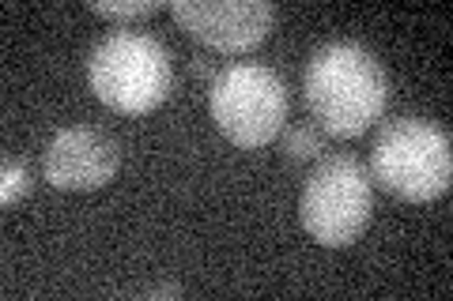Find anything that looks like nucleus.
I'll use <instances>...</instances> for the list:
<instances>
[{
  "instance_id": "obj_8",
  "label": "nucleus",
  "mask_w": 453,
  "mask_h": 301,
  "mask_svg": "<svg viewBox=\"0 0 453 301\" xmlns=\"http://www.w3.org/2000/svg\"><path fill=\"white\" fill-rule=\"evenodd\" d=\"M283 154H288L291 162H318L325 154V136L314 124H291L288 132H283Z\"/></svg>"
},
{
  "instance_id": "obj_2",
  "label": "nucleus",
  "mask_w": 453,
  "mask_h": 301,
  "mask_svg": "<svg viewBox=\"0 0 453 301\" xmlns=\"http://www.w3.org/2000/svg\"><path fill=\"white\" fill-rule=\"evenodd\" d=\"M88 83L106 109L140 117L170 98L174 64H170L166 46L151 34L113 31L88 56Z\"/></svg>"
},
{
  "instance_id": "obj_11",
  "label": "nucleus",
  "mask_w": 453,
  "mask_h": 301,
  "mask_svg": "<svg viewBox=\"0 0 453 301\" xmlns=\"http://www.w3.org/2000/svg\"><path fill=\"white\" fill-rule=\"evenodd\" d=\"M189 71H193V76H208V79H216V68H211V61H208L204 53H196V56H193V61H189Z\"/></svg>"
},
{
  "instance_id": "obj_7",
  "label": "nucleus",
  "mask_w": 453,
  "mask_h": 301,
  "mask_svg": "<svg viewBox=\"0 0 453 301\" xmlns=\"http://www.w3.org/2000/svg\"><path fill=\"white\" fill-rule=\"evenodd\" d=\"M121 162V151L106 132L88 124L76 128H61L46 154H42V169H46V181L61 192H91L103 189L106 181H113Z\"/></svg>"
},
{
  "instance_id": "obj_10",
  "label": "nucleus",
  "mask_w": 453,
  "mask_h": 301,
  "mask_svg": "<svg viewBox=\"0 0 453 301\" xmlns=\"http://www.w3.org/2000/svg\"><path fill=\"white\" fill-rule=\"evenodd\" d=\"M27 192H31V169H27V162H4V174H0V199H4V207L19 204Z\"/></svg>"
},
{
  "instance_id": "obj_9",
  "label": "nucleus",
  "mask_w": 453,
  "mask_h": 301,
  "mask_svg": "<svg viewBox=\"0 0 453 301\" xmlns=\"http://www.w3.org/2000/svg\"><path fill=\"white\" fill-rule=\"evenodd\" d=\"M163 4L159 0H129V4H113V0H91V11L95 16H106V19H144L155 16Z\"/></svg>"
},
{
  "instance_id": "obj_4",
  "label": "nucleus",
  "mask_w": 453,
  "mask_h": 301,
  "mask_svg": "<svg viewBox=\"0 0 453 301\" xmlns=\"http://www.w3.org/2000/svg\"><path fill=\"white\" fill-rule=\"evenodd\" d=\"M374 211V181L371 169L351 154H333L314 166L303 184L299 219L306 234L325 249L356 245Z\"/></svg>"
},
{
  "instance_id": "obj_3",
  "label": "nucleus",
  "mask_w": 453,
  "mask_h": 301,
  "mask_svg": "<svg viewBox=\"0 0 453 301\" xmlns=\"http://www.w3.org/2000/svg\"><path fill=\"white\" fill-rule=\"evenodd\" d=\"M371 181L408 204H431L449 192V136L423 117H393L378 128L371 147Z\"/></svg>"
},
{
  "instance_id": "obj_5",
  "label": "nucleus",
  "mask_w": 453,
  "mask_h": 301,
  "mask_svg": "<svg viewBox=\"0 0 453 301\" xmlns=\"http://www.w3.org/2000/svg\"><path fill=\"white\" fill-rule=\"evenodd\" d=\"M216 128L242 151H257L280 136L288 121V87L265 64H226L208 87Z\"/></svg>"
},
{
  "instance_id": "obj_1",
  "label": "nucleus",
  "mask_w": 453,
  "mask_h": 301,
  "mask_svg": "<svg viewBox=\"0 0 453 301\" xmlns=\"http://www.w3.org/2000/svg\"><path fill=\"white\" fill-rule=\"evenodd\" d=\"M306 106L329 136H363L389 98L386 68L356 41H329L306 64Z\"/></svg>"
},
{
  "instance_id": "obj_6",
  "label": "nucleus",
  "mask_w": 453,
  "mask_h": 301,
  "mask_svg": "<svg viewBox=\"0 0 453 301\" xmlns=\"http://www.w3.org/2000/svg\"><path fill=\"white\" fill-rule=\"evenodd\" d=\"M170 11L181 31L219 53L257 49L276 26V8L268 0H178Z\"/></svg>"
}]
</instances>
